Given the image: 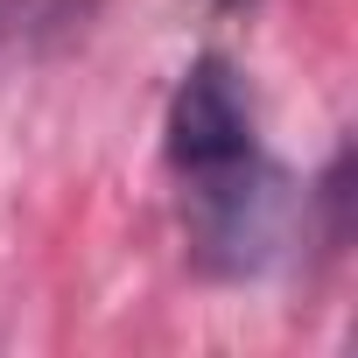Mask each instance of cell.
<instances>
[{"mask_svg":"<svg viewBox=\"0 0 358 358\" xmlns=\"http://www.w3.org/2000/svg\"><path fill=\"white\" fill-rule=\"evenodd\" d=\"M225 8H232V0H225Z\"/></svg>","mask_w":358,"mask_h":358,"instance_id":"7a4b0ae2","label":"cell"},{"mask_svg":"<svg viewBox=\"0 0 358 358\" xmlns=\"http://www.w3.org/2000/svg\"><path fill=\"white\" fill-rule=\"evenodd\" d=\"M169 176L183 197L190 260L218 281H246L281 260L295 197L260 141L253 92L225 57H197L169 99Z\"/></svg>","mask_w":358,"mask_h":358,"instance_id":"6da1fadb","label":"cell"}]
</instances>
